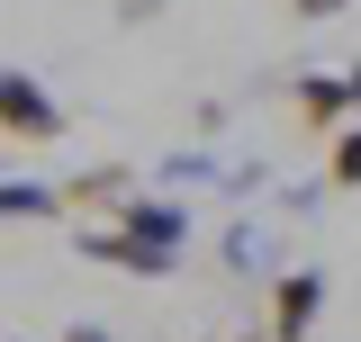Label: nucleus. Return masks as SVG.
I'll return each instance as SVG.
<instances>
[{
    "label": "nucleus",
    "mask_w": 361,
    "mask_h": 342,
    "mask_svg": "<svg viewBox=\"0 0 361 342\" xmlns=\"http://www.w3.org/2000/svg\"><path fill=\"white\" fill-rule=\"evenodd\" d=\"M0 127L18 135V144H54V135H63V108H54L27 72H0Z\"/></svg>",
    "instance_id": "nucleus-1"
},
{
    "label": "nucleus",
    "mask_w": 361,
    "mask_h": 342,
    "mask_svg": "<svg viewBox=\"0 0 361 342\" xmlns=\"http://www.w3.org/2000/svg\"><path fill=\"white\" fill-rule=\"evenodd\" d=\"M316 306H325V279H316V270H289V279L271 289V342H307Z\"/></svg>",
    "instance_id": "nucleus-2"
},
{
    "label": "nucleus",
    "mask_w": 361,
    "mask_h": 342,
    "mask_svg": "<svg viewBox=\"0 0 361 342\" xmlns=\"http://www.w3.org/2000/svg\"><path fill=\"white\" fill-rule=\"evenodd\" d=\"M118 225H127L135 243H163V253H172L180 234H190V216H180V208H163V198H135V208L118 216Z\"/></svg>",
    "instance_id": "nucleus-3"
},
{
    "label": "nucleus",
    "mask_w": 361,
    "mask_h": 342,
    "mask_svg": "<svg viewBox=\"0 0 361 342\" xmlns=\"http://www.w3.org/2000/svg\"><path fill=\"white\" fill-rule=\"evenodd\" d=\"M298 108H307L316 127H334V118L353 108V82H307V90H298Z\"/></svg>",
    "instance_id": "nucleus-4"
},
{
    "label": "nucleus",
    "mask_w": 361,
    "mask_h": 342,
    "mask_svg": "<svg viewBox=\"0 0 361 342\" xmlns=\"http://www.w3.org/2000/svg\"><path fill=\"white\" fill-rule=\"evenodd\" d=\"M325 180H334V189H361V127H343V135H334V153H325Z\"/></svg>",
    "instance_id": "nucleus-5"
},
{
    "label": "nucleus",
    "mask_w": 361,
    "mask_h": 342,
    "mask_svg": "<svg viewBox=\"0 0 361 342\" xmlns=\"http://www.w3.org/2000/svg\"><path fill=\"white\" fill-rule=\"evenodd\" d=\"M325 9H343V0H298V18H325Z\"/></svg>",
    "instance_id": "nucleus-6"
},
{
    "label": "nucleus",
    "mask_w": 361,
    "mask_h": 342,
    "mask_svg": "<svg viewBox=\"0 0 361 342\" xmlns=\"http://www.w3.org/2000/svg\"><path fill=\"white\" fill-rule=\"evenodd\" d=\"M63 342H109V334H99V324H73V334H63Z\"/></svg>",
    "instance_id": "nucleus-7"
},
{
    "label": "nucleus",
    "mask_w": 361,
    "mask_h": 342,
    "mask_svg": "<svg viewBox=\"0 0 361 342\" xmlns=\"http://www.w3.org/2000/svg\"><path fill=\"white\" fill-rule=\"evenodd\" d=\"M353 108H361V63H353Z\"/></svg>",
    "instance_id": "nucleus-8"
}]
</instances>
